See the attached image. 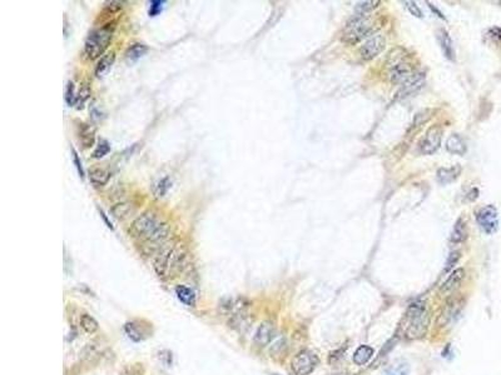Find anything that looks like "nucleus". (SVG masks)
I'll return each mask as SVG.
<instances>
[{
	"label": "nucleus",
	"instance_id": "f257e3e1",
	"mask_svg": "<svg viewBox=\"0 0 501 375\" xmlns=\"http://www.w3.org/2000/svg\"><path fill=\"white\" fill-rule=\"evenodd\" d=\"M132 236L147 244L163 242L169 236V226L157 214L145 212L132 222L129 229Z\"/></svg>",
	"mask_w": 501,
	"mask_h": 375
},
{
	"label": "nucleus",
	"instance_id": "f03ea898",
	"mask_svg": "<svg viewBox=\"0 0 501 375\" xmlns=\"http://www.w3.org/2000/svg\"><path fill=\"white\" fill-rule=\"evenodd\" d=\"M430 324V315L423 302H415L410 305L403 318V335L410 340L420 339L426 334Z\"/></svg>",
	"mask_w": 501,
	"mask_h": 375
},
{
	"label": "nucleus",
	"instance_id": "7ed1b4c3",
	"mask_svg": "<svg viewBox=\"0 0 501 375\" xmlns=\"http://www.w3.org/2000/svg\"><path fill=\"white\" fill-rule=\"evenodd\" d=\"M187 262V252L182 245L164 248L154 262V269L159 276H170L182 272Z\"/></svg>",
	"mask_w": 501,
	"mask_h": 375
},
{
	"label": "nucleus",
	"instance_id": "20e7f679",
	"mask_svg": "<svg viewBox=\"0 0 501 375\" xmlns=\"http://www.w3.org/2000/svg\"><path fill=\"white\" fill-rule=\"evenodd\" d=\"M388 78L392 84H406L415 76V66L403 49L392 50L387 62Z\"/></svg>",
	"mask_w": 501,
	"mask_h": 375
},
{
	"label": "nucleus",
	"instance_id": "39448f33",
	"mask_svg": "<svg viewBox=\"0 0 501 375\" xmlns=\"http://www.w3.org/2000/svg\"><path fill=\"white\" fill-rule=\"evenodd\" d=\"M114 30L115 22H108L90 32L84 44V52L90 60H94L103 55L112 40Z\"/></svg>",
	"mask_w": 501,
	"mask_h": 375
},
{
	"label": "nucleus",
	"instance_id": "423d86ee",
	"mask_svg": "<svg viewBox=\"0 0 501 375\" xmlns=\"http://www.w3.org/2000/svg\"><path fill=\"white\" fill-rule=\"evenodd\" d=\"M372 30V25H371L367 15H365V16H355L352 19V22H348V25L346 26L342 39L347 44H356L360 40H362L363 38L367 36Z\"/></svg>",
	"mask_w": 501,
	"mask_h": 375
},
{
	"label": "nucleus",
	"instance_id": "0eeeda50",
	"mask_svg": "<svg viewBox=\"0 0 501 375\" xmlns=\"http://www.w3.org/2000/svg\"><path fill=\"white\" fill-rule=\"evenodd\" d=\"M318 365V356L311 350H302L293 358L291 369L296 375H308Z\"/></svg>",
	"mask_w": 501,
	"mask_h": 375
},
{
	"label": "nucleus",
	"instance_id": "6e6552de",
	"mask_svg": "<svg viewBox=\"0 0 501 375\" xmlns=\"http://www.w3.org/2000/svg\"><path fill=\"white\" fill-rule=\"evenodd\" d=\"M476 220L486 234H492L497 230L498 214L493 205H486V206L481 208L476 214Z\"/></svg>",
	"mask_w": 501,
	"mask_h": 375
},
{
	"label": "nucleus",
	"instance_id": "1a4fd4ad",
	"mask_svg": "<svg viewBox=\"0 0 501 375\" xmlns=\"http://www.w3.org/2000/svg\"><path fill=\"white\" fill-rule=\"evenodd\" d=\"M441 138H442V129L440 126H437V125L431 126L426 132L425 136H423V139L420 142L421 152L425 155H431L435 152H437V149L441 145Z\"/></svg>",
	"mask_w": 501,
	"mask_h": 375
},
{
	"label": "nucleus",
	"instance_id": "9d476101",
	"mask_svg": "<svg viewBox=\"0 0 501 375\" xmlns=\"http://www.w3.org/2000/svg\"><path fill=\"white\" fill-rule=\"evenodd\" d=\"M386 40L383 35L375 34L368 38L362 46L360 48V55L363 60H371L377 56L383 49H385Z\"/></svg>",
	"mask_w": 501,
	"mask_h": 375
},
{
	"label": "nucleus",
	"instance_id": "9b49d317",
	"mask_svg": "<svg viewBox=\"0 0 501 375\" xmlns=\"http://www.w3.org/2000/svg\"><path fill=\"white\" fill-rule=\"evenodd\" d=\"M463 278H465V270L462 268H458V269L453 270L450 275H448L447 279L442 282L440 288V292L442 294H448V292H453L455 289H457L458 286L462 282Z\"/></svg>",
	"mask_w": 501,
	"mask_h": 375
},
{
	"label": "nucleus",
	"instance_id": "f8f14e48",
	"mask_svg": "<svg viewBox=\"0 0 501 375\" xmlns=\"http://www.w3.org/2000/svg\"><path fill=\"white\" fill-rule=\"evenodd\" d=\"M78 139L84 148H90L95 142V129L87 122H79L77 126Z\"/></svg>",
	"mask_w": 501,
	"mask_h": 375
},
{
	"label": "nucleus",
	"instance_id": "ddd939ff",
	"mask_svg": "<svg viewBox=\"0 0 501 375\" xmlns=\"http://www.w3.org/2000/svg\"><path fill=\"white\" fill-rule=\"evenodd\" d=\"M275 338V325L271 322H263L258 326L255 335V342L258 345H267Z\"/></svg>",
	"mask_w": 501,
	"mask_h": 375
},
{
	"label": "nucleus",
	"instance_id": "4468645a",
	"mask_svg": "<svg viewBox=\"0 0 501 375\" xmlns=\"http://www.w3.org/2000/svg\"><path fill=\"white\" fill-rule=\"evenodd\" d=\"M110 172L104 168H92L89 170V180L94 188H102L109 182Z\"/></svg>",
	"mask_w": 501,
	"mask_h": 375
},
{
	"label": "nucleus",
	"instance_id": "2eb2a0df",
	"mask_svg": "<svg viewBox=\"0 0 501 375\" xmlns=\"http://www.w3.org/2000/svg\"><path fill=\"white\" fill-rule=\"evenodd\" d=\"M437 39L440 42L441 48H442V52L448 59L453 60L455 59V50H453L452 46V40H451L450 35L447 34V32L443 29L438 30L437 32Z\"/></svg>",
	"mask_w": 501,
	"mask_h": 375
},
{
	"label": "nucleus",
	"instance_id": "dca6fc26",
	"mask_svg": "<svg viewBox=\"0 0 501 375\" xmlns=\"http://www.w3.org/2000/svg\"><path fill=\"white\" fill-rule=\"evenodd\" d=\"M461 174V166L455 165L451 168H441L437 172V180L441 184H448V182H453L458 175Z\"/></svg>",
	"mask_w": 501,
	"mask_h": 375
},
{
	"label": "nucleus",
	"instance_id": "f3484780",
	"mask_svg": "<svg viewBox=\"0 0 501 375\" xmlns=\"http://www.w3.org/2000/svg\"><path fill=\"white\" fill-rule=\"evenodd\" d=\"M446 149L447 152H450L451 154H456V155H463L466 152V145L465 142L461 139V136H458L457 134H452L446 142Z\"/></svg>",
	"mask_w": 501,
	"mask_h": 375
},
{
	"label": "nucleus",
	"instance_id": "a211bd4d",
	"mask_svg": "<svg viewBox=\"0 0 501 375\" xmlns=\"http://www.w3.org/2000/svg\"><path fill=\"white\" fill-rule=\"evenodd\" d=\"M467 236V226H466V222L463 219H458L453 225L452 232H451L450 240L453 244H460Z\"/></svg>",
	"mask_w": 501,
	"mask_h": 375
},
{
	"label": "nucleus",
	"instance_id": "6ab92c4d",
	"mask_svg": "<svg viewBox=\"0 0 501 375\" xmlns=\"http://www.w3.org/2000/svg\"><path fill=\"white\" fill-rule=\"evenodd\" d=\"M115 60V54L114 52H110V54L104 55V56L100 58V60L98 62L97 66H95V76L97 78H103L109 69L112 68L113 62Z\"/></svg>",
	"mask_w": 501,
	"mask_h": 375
},
{
	"label": "nucleus",
	"instance_id": "aec40b11",
	"mask_svg": "<svg viewBox=\"0 0 501 375\" xmlns=\"http://www.w3.org/2000/svg\"><path fill=\"white\" fill-rule=\"evenodd\" d=\"M373 355V349L368 345H361L353 354V362L357 365H363L371 359Z\"/></svg>",
	"mask_w": 501,
	"mask_h": 375
},
{
	"label": "nucleus",
	"instance_id": "412c9836",
	"mask_svg": "<svg viewBox=\"0 0 501 375\" xmlns=\"http://www.w3.org/2000/svg\"><path fill=\"white\" fill-rule=\"evenodd\" d=\"M458 309H460V304H458L456 300H452V302H448L446 304L445 309L442 310L440 316V324H447L448 322H451L453 318V315L457 314Z\"/></svg>",
	"mask_w": 501,
	"mask_h": 375
},
{
	"label": "nucleus",
	"instance_id": "4be33fe9",
	"mask_svg": "<svg viewBox=\"0 0 501 375\" xmlns=\"http://www.w3.org/2000/svg\"><path fill=\"white\" fill-rule=\"evenodd\" d=\"M175 294H177L178 299H179L182 302H184L185 305H189V306L190 305H194L195 295L189 288L183 286V285H178V286L175 288Z\"/></svg>",
	"mask_w": 501,
	"mask_h": 375
},
{
	"label": "nucleus",
	"instance_id": "5701e85b",
	"mask_svg": "<svg viewBox=\"0 0 501 375\" xmlns=\"http://www.w3.org/2000/svg\"><path fill=\"white\" fill-rule=\"evenodd\" d=\"M170 186H172V182H170L169 178L168 176L162 178V179H159L157 182H154V185H153L152 188L153 195H154L155 198H158V199H159V198H163L165 194H167L168 190L170 189Z\"/></svg>",
	"mask_w": 501,
	"mask_h": 375
},
{
	"label": "nucleus",
	"instance_id": "b1692460",
	"mask_svg": "<svg viewBox=\"0 0 501 375\" xmlns=\"http://www.w3.org/2000/svg\"><path fill=\"white\" fill-rule=\"evenodd\" d=\"M147 50H148L147 46H145L144 44H133L132 46L127 50L125 55H127L128 59L137 60L139 59L140 56H143V55L147 52Z\"/></svg>",
	"mask_w": 501,
	"mask_h": 375
},
{
	"label": "nucleus",
	"instance_id": "393cba45",
	"mask_svg": "<svg viewBox=\"0 0 501 375\" xmlns=\"http://www.w3.org/2000/svg\"><path fill=\"white\" fill-rule=\"evenodd\" d=\"M130 212V204L128 202H118L112 208V214L113 216L117 218V219H124Z\"/></svg>",
	"mask_w": 501,
	"mask_h": 375
},
{
	"label": "nucleus",
	"instance_id": "a878e982",
	"mask_svg": "<svg viewBox=\"0 0 501 375\" xmlns=\"http://www.w3.org/2000/svg\"><path fill=\"white\" fill-rule=\"evenodd\" d=\"M80 325H82L83 329H84L87 332H89V334H93V332H97L98 329V322L88 314L82 315V318H80Z\"/></svg>",
	"mask_w": 501,
	"mask_h": 375
},
{
	"label": "nucleus",
	"instance_id": "bb28decb",
	"mask_svg": "<svg viewBox=\"0 0 501 375\" xmlns=\"http://www.w3.org/2000/svg\"><path fill=\"white\" fill-rule=\"evenodd\" d=\"M109 152H110L109 142H108L107 140L102 139V140H99V142H98L97 146H95L92 156L94 158V159H100V158L105 156V155H107Z\"/></svg>",
	"mask_w": 501,
	"mask_h": 375
},
{
	"label": "nucleus",
	"instance_id": "cd10ccee",
	"mask_svg": "<svg viewBox=\"0 0 501 375\" xmlns=\"http://www.w3.org/2000/svg\"><path fill=\"white\" fill-rule=\"evenodd\" d=\"M89 95H90V88L88 86V84H83L82 88H80L79 92H78V95H77V102H75L78 109L83 108V105L85 104V102L89 99Z\"/></svg>",
	"mask_w": 501,
	"mask_h": 375
},
{
	"label": "nucleus",
	"instance_id": "c85d7f7f",
	"mask_svg": "<svg viewBox=\"0 0 501 375\" xmlns=\"http://www.w3.org/2000/svg\"><path fill=\"white\" fill-rule=\"evenodd\" d=\"M377 4H380V2H361L357 8H356V15L355 16H365L367 15L373 8L377 6Z\"/></svg>",
	"mask_w": 501,
	"mask_h": 375
},
{
	"label": "nucleus",
	"instance_id": "c756f323",
	"mask_svg": "<svg viewBox=\"0 0 501 375\" xmlns=\"http://www.w3.org/2000/svg\"><path fill=\"white\" fill-rule=\"evenodd\" d=\"M65 102L68 105H74L77 102V95H74V84L69 82L65 90Z\"/></svg>",
	"mask_w": 501,
	"mask_h": 375
},
{
	"label": "nucleus",
	"instance_id": "7c9ffc66",
	"mask_svg": "<svg viewBox=\"0 0 501 375\" xmlns=\"http://www.w3.org/2000/svg\"><path fill=\"white\" fill-rule=\"evenodd\" d=\"M405 4H406V6H407L408 12H410L411 14L415 15V16H417V18L422 16V12H421V9L417 6V4H416V2H405Z\"/></svg>",
	"mask_w": 501,
	"mask_h": 375
},
{
	"label": "nucleus",
	"instance_id": "2f4dec72",
	"mask_svg": "<svg viewBox=\"0 0 501 375\" xmlns=\"http://www.w3.org/2000/svg\"><path fill=\"white\" fill-rule=\"evenodd\" d=\"M458 259H460V252H451L450 256H448L447 262H446V268H445L446 272H447V270H450L451 268H452L453 265H455L456 262H457Z\"/></svg>",
	"mask_w": 501,
	"mask_h": 375
},
{
	"label": "nucleus",
	"instance_id": "473e14b6",
	"mask_svg": "<svg viewBox=\"0 0 501 375\" xmlns=\"http://www.w3.org/2000/svg\"><path fill=\"white\" fill-rule=\"evenodd\" d=\"M72 152H73V162H74V164H75V168H77V170H78V172H79V175L80 176H84V172H83V166H82V162L79 160V156H78V154H77V152H75L74 149L72 148Z\"/></svg>",
	"mask_w": 501,
	"mask_h": 375
},
{
	"label": "nucleus",
	"instance_id": "72a5a7b5",
	"mask_svg": "<svg viewBox=\"0 0 501 375\" xmlns=\"http://www.w3.org/2000/svg\"><path fill=\"white\" fill-rule=\"evenodd\" d=\"M164 4L163 2H150V9H149V15L150 16H154L158 12L162 10V5Z\"/></svg>",
	"mask_w": 501,
	"mask_h": 375
},
{
	"label": "nucleus",
	"instance_id": "f704fd0d",
	"mask_svg": "<svg viewBox=\"0 0 501 375\" xmlns=\"http://www.w3.org/2000/svg\"><path fill=\"white\" fill-rule=\"evenodd\" d=\"M390 375H405V374H403V372H393V374H390Z\"/></svg>",
	"mask_w": 501,
	"mask_h": 375
}]
</instances>
